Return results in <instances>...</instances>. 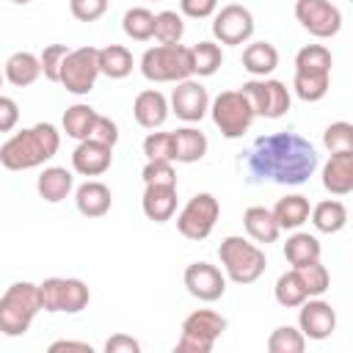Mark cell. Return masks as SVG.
<instances>
[{"label": "cell", "mask_w": 353, "mask_h": 353, "mask_svg": "<svg viewBox=\"0 0 353 353\" xmlns=\"http://www.w3.org/2000/svg\"><path fill=\"white\" fill-rule=\"evenodd\" d=\"M221 63H223L221 44H215V41H199V44L190 47V69H193V74L210 77V74H215L221 69Z\"/></svg>", "instance_id": "cell-31"}, {"label": "cell", "mask_w": 353, "mask_h": 353, "mask_svg": "<svg viewBox=\"0 0 353 353\" xmlns=\"http://www.w3.org/2000/svg\"><path fill=\"white\" fill-rule=\"evenodd\" d=\"M185 33V22L176 11H160L154 14V39L160 44H179Z\"/></svg>", "instance_id": "cell-38"}, {"label": "cell", "mask_w": 353, "mask_h": 353, "mask_svg": "<svg viewBox=\"0 0 353 353\" xmlns=\"http://www.w3.org/2000/svg\"><path fill=\"white\" fill-rule=\"evenodd\" d=\"M243 226H245V232H248V237L254 243H265V245L268 243H276L279 234H281L273 212L268 207H259V204H254V207H248L243 212Z\"/></svg>", "instance_id": "cell-25"}, {"label": "cell", "mask_w": 353, "mask_h": 353, "mask_svg": "<svg viewBox=\"0 0 353 353\" xmlns=\"http://www.w3.org/2000/svg\"><path fill=\"white\" fill-rule=\"evenodd\" d=\"M323 188L334 196L353 193V152H336L323 165Z\"/></svg>", "instance_id": "cell-18"}, {"label": "cell", "mask_w": 353, "mask_h": 353, "mask_svg": "<svg viewBox=\"0 0 353 353\" xmlns=\"http://www.w3.org/2000/svg\"><path fill=\"white\" fill-rule=\"evenodd\" d=\"M69 47L66 44H47L39 55V63H41V74L50 80V83H58L61 80V63L66 58Z\"/></svg>", "instance_id": "cell-41"}, {"label": "cell", "mask_w": 353, "mask_h": 353, "mask_svg": "<svg viewBox=\"0 0 353 353\" xmlns=\"http://www.w3.org/2000/svg\"><path fill=\"white\" fill-rule=\"evenodd\" d=\"M105 353H141V342L127 334H113L105 342Z\"/></svg>", "instance_id": "cell-48"}, {"label": "cell", "mask_w": 353, "mask_h": 353, "mask_svg": "<svg viewBox=\"0 0 353 353\" xmlns=\"http://www.w3.org/2000/svg\"><path fill=\"white\" fill-rule=\"evenodd\" d=\"M141 210L154 223L171 221L176 212V188L174 185H146L143 199H141Z\"/></svg>", "instance_id": "cell-20"}, {"label": "cell", "mask_w": 353, "mask_h": 353, "mask_svg": "<svg viewBox=\"0 0 353 353\" xmlns=\"http://www.w3.org/2000/svg\"><path fill=\"white\" fill-rule=\"evenodd\" d=\"M113 163V146L97 143L91 138L80 141L77 149L72 152V168L80 176H102Z\"/></svg>", "instance_id": "cell-16"}, {"label": "cell", "mask_w": 353, "mask_h": 353, "mask_svg": "<svg viewBox=\"0 0 353 353\" xmlns=\"http://www.w3.org/2000/svg\"><path fill=\"white\" fill-rule=\"evenodd\" d=\"M41 312V295L39 284L33 281H14L0 295V334L6 336H22L28 334L33 317Z\"/></svg>", "instance_id": "cell-3"}, {"label": "cell", "mask_w": 353, "mask_h": 353, "mask_svg": "<svg viewBox=\"0 0 353 353\" xmlns=\"http://www.w3.org/2000/svg\"><path fill=\"white\" fill-rule=\"evenodd\" d=\"M143 154L146 160H171L174 163V138L171 132H149L143 138Z\"/></svg>", "instance_id": "cell-42"}, {"label": "cell", "mask_w": 353, "mask_h": 353, "mask_svg": "<svg viewBox=\"0 0 353 353\" xmlns=\"http://www.w3.org/2000/svg\"><path fill=\"white\" fill-rule=\"evenodd\" d=\"M69 11L77 22H97L108 11V0H69Z\"/></svg>", "instance_id": "cell-44"}, {"label": "cell", "mask_w": 353, "mask_h": 353, "mask_svg": "<svg viewBox=\"0 0 353 353\" xmlns=\"http://www.w3.org/2000/svg\"><path fill=\"white\" fill-rule=\"evenodd\" d=\"M298 328L306 339H314V342H323L328 339L334 331H336V312L328 301H323L320 295L317 298H306L301 306H298Z\"/></svg>", "instance_id": "cell-14"}, {"label": "cell", "mask_w": 353, "mask_h": 353, "mask_svg": "<svg viewBox=\"0 0 353 353\" xmlns=\"http://www.w3.org/2000/svg\"><path fill=\"white\" fill-rule=\"evenodd\" d=\"M323 146L336 154V152H353V124L350 121H334L323 132Z\"/></svg>", "instance_id": "cell-40"}, {"label": "cell", "mask_w": 353, "mask_h": 353, "mask_svg": "<svg viewBox=\"0 0 353 353\" xmlns=\"http://www.w3.org/2000/svg\"><path fill=\"white\" fill-rule=\"evenodd\" d=\"M221 215V204L212 193H196L176 215V229L188 240H207Z\"/></svg>", "instance_id": "cell-10"}, {"label": "cell", "mask_w": 353, "mask_h": 353, "mask_svg": "<svg viewBox=\"0 0 353 353\" xmlns=\"http://www.w3.org/2000/svg\"><path fill=\"white\" fill-rule=\"evenodd\" d=\"M279 66V50L270 41H251L243 50V69L251 77H268Z\"/></svg>", "instance_id": "cell-26"}, {"label": "cell", "mask_w": 353, "mask_h": 353, "mask_svg": "<svg viewBox=\"0 0 353 353\" xmlns=\"http://www.w3.org/2000/svg\"><path fill=\"white\" fill-rule=\"evenodd\" d=\"M88 138H91V141H97V143H105V146H116V143H119V124H116L113 119H108V116H99V113H97V119H94V124H91Z\"/></svg>", "instance_id": "cell-45"}, {"label": "cell", "mask_w": 353, "mask_h": 353, "mask_svg": "<svg viewBox=\"0 0 353 353\" xmlns=\"http://www.w3.org/2000/svg\"><path fill=\"white\" fill-rule=\"evenodd\" d=\"M141 74L152 83H179L193 74L190 47L185 44H157L141 55Z\"/></svg>", "instance_id": "cell-5"}, {"label": "cell", "mask_w": 353, "mask_h": 353, "mask_svg": "<svg viewBox=\"0 0 353 353\" xmlns=\"http://www.w3.org/2000/svg\"><path fill=\"white\" fill-rule=\"evenodd\" d=\"M141 176H143V185H174L176 188V171L171 160H146Z\"/></svg>", "instance_id": "cell-43"}, {"label": "cell", "mask_w": 353, "mask_h": 353, "mask_svg": "<svg viewBox=\"0 0 353 353\" xmlns=\"http://www.w3.org/2000/svg\"><path fill=\"white\" fill-rule=\"evenodd\" d=\"M334 58L331 50L323 44H306L295 55V72H312V74H331Z\"/></svg>", "instance_id": "cell-35"}, {"label": "cell", "mask_w": 353, "mask_h": 353, "mask_svg": "<svg viewBox=\"0 0 353 353\" xmlns=\"http://www.w3.org/2000/svg\"><path fill=\"white\" fill-rule=\"evenodd\" d=\"M179 8L190 19H207V17L215 14L218 0H179Z\"/></svg>", "instance_id": "cell-46"}, {"label": "cell", "mask_w": 353, "mask_h": 353, "mask_svg": "<svg viewBox=\"0 0 353 353\" xmlns=\"http://www.w3.org/2000/svg\"><path fill=\"white\" fill-rule=\"evenodd\" d=\"M295 270H298V276H301V281H303L309 298L323 295V292L328 290V284H331V276H328L325 265H320V259L306 262V265H301V268H295Z\"/></svg>", "instance_id": "cell-39"}, {"label": "cell", "mask_w": 353, "mask_h": 353, "mask_svg": "<svg viewBox=\"0 0 353 353\" xmlns=\"http://www.w3.org/2000/svg\"><path fill=\"white\" fill-rule=\"evenodd\" d=\"M99 77V61H97V47H77L69 50L63 63H61V85L74 94V97H85L91 94L94 83Z\"/></svg>", "instance_id": "cell-9"}, {"label": "cell", "mask_w": 353, "mask_h": 353, "mask_svg": "<svg viewBox=\"0 0 353 353\" xmlns=\"http://www.w3.org/2000/svg\"><path fill=\"white\" fill-rule=\"evenodd\" d=\"M185 287L193 298L199 301H218L226 292V276L221 273V268L210 265V262H190L185 268Z\"/></svg>", "instance_id": "cell-15"}, {"label": "cell", "mask_w": 353, "mask_h": 353, "mask_svg": "<svg viewBox=\"0 0 353 353\" xmlns=\"http://www.w3.org/2000/svg\"><path fill=\"white\" fill-rule=\"evenodd\" d=\"M168 99L157 88H146L132 102V116L143 130H160L168 119Z\"/></svg>", "instance_id": "cell-17"}, {"label": "cell", "mask_w": 353, "mask_h": 353, "mask_svg": "<svg viewBox=\"0 0 353 353\" xmlns=\"http://www.w3.org/2000/svg\"><path fill=\"white\" fill-rule=\"evenodd\" d=\"M212 36L221 44H245L254 36V14L240 3L223 6L212 19Z\"/></svg>", "instance_id": "cell-12"}, {"label": "cell", "mask_w": 353, "mask_h": 353, "mask_svg": "<svg viewBox=\"0 0 353 353\" xmlns=\"http://www.w3.org/2000/svg\"><path fill=\"white\" fill-rule=\"evenodd\" d=\"M309 218H312V226L317 232L336 234V232H342L347 226V207L339 199H325V201H320V204L312 207Z\"/></svg>", "instance_id": "cell-27"}, {"label": "cell", "mask_w": 353, "mask_h": 353, "mask_svg": "<svg viewBox=\"0 0 353 353\" xmlns=\"http://www.w3.org/2000/svg\"><path fill=\"white\" fill-rule=\"evenodd\" d=\"M19 124V105L0 94V132H11Z\"/></svg>", "instance_id": "cell-47"}, {"label": "cell", "mask_w": 353, "mask_h": 353, "mask_svg": "<svg viewBox=\"0 0 353 353\" xmlns=\"http://www.w3.org/2000/svg\"><path fill=\"white\" fill-rule=\"evenodd\" d=\"M270 212H273L279 229H290V232H295V229H301V226L309 221L312 204H309L306 196H301V193H290V196H281Z\"/></svg>", "instance_id": "cell-23"}, {"label": "cell", "mask_w": 353, "mask_h": 353, "mask_svg": "<svg viewBox=\"0 0 353 353\" xmlns=\"http://www.w3.org/2000/svg\"><path fill=\"white\" fill-rule=\"evenodd\" d=\"M218 256L223 265V276L232 279L234 284H254L268 268L265 251L240 234L223 237L218 245Z\"/></svg>", "instance_id": "cell-4"}, {"label": "cell", "mask_w": 353, "mask_h": 353, "mask_svg": "<svg viewBox=\"0 0 353 353\" xmlns=\"http://www.w3.org/2000/svg\"><path fill=\"white\" fill-rule=\"evenodd\" d=\"M61 146V132L50 121H39L28 130L14 132L3 146H0V165L8 171H28L39 168L47 160L55 157Z\"/></svg>", "instance_id": "cell-2"}, {"label": "cell", "mask_w": 353, "mask_h": 353, "mask_svg": "<svg viewBox=\"0 0 353 353\" xmlns=\"http://www.w3.org/2000/svg\"><path fill=\"white\" fill-rule=\"evenodd\" d=\"M94 119H97V110H94L91 105H85V102H77V105H72V108L63 110L61 124H63V132H66L69 138H74V141H85L88 132H91Z\"/></svg>", "instance_id": "cell-32"}, {"label": "cell", "mask_w": 353, "mask_h": 353, "mask_svg": "<svg viewBox=\"0 0 353 353\" xmlns=\"http://www.w3.org/2000/svg\"><path fill=\"white\" fill-rule=\"evenodd\" d=\"M168 110L176 116V119H182V121H188V124H196V121H201L204 116H207V110H210V94H207V88L199 83V80H179L176 83V88L171 91V99H168Z\"/></svg>", "instance_id": "cell-13"}, {"label": "cell", "mask_w": 353, "mask_h": 353, "mask_svg": "<svg viewBox=\"0 0 353 353\" xmlns=\"http://www.w3.org/2000/svg\"><path fill=\"white\" fill-rule=\"evenodd\" d=\"M72 188H74V176H72V171H66L63 165H50V168H44V171L39 174V179H36L39 196H41L44 201H50V204L63 201V199L72 193Z\"/></svg>", "instance_id": "cell-22"}, {"label": "cell", "mask_w": 353, "mask_h": 353, "mask_svg": "<svg viewBox=\"0 0 353 353\" xmlns=\"http://www.w3.org/2000/svg\"><path fill=\"white\" fill-rule=\"evenodd\" d=\"M3 80H6V77H3V72H0V85H3Z\"/></svg>", "instance_id": "cell-51"}, {"label": "cell", "mask_w": 353, "mask_h": 353, "mask_svg": "<svg viewBox=\"0 0 353 353\" xmlns=\"http://www.w3.org/2000/svg\"><path fill=\"white\" fill-rule=\"evenodd\" d=\"M174 138V163H199L207 154V135L196 127H179L171 132Z\"/></svg>", "instance_id": "cell-24"}, {"label": "cell", "mask_w": 353, "mask_h": 353, "mask_svg": "<svg viewBox=\"0 0 353 353\" xmlns=\"http://www.w3.org/2000/svg\"><path fill=\"white\" fill-rule=\"evenodd\" d=\"M320 254H323L320 240L314 234H309V232H295L284 243V259L292 268H301L306 262H314V259H320Z\"/></svg>", "instance_id": "cell-29"}, {"label": "cell", "mask_w": 353, "mask_h": 353, "mask_svg": "<svg viewBox=\"0 0 353 353\" xmlns=\"http://www.w3.org/2000/svg\"><path fill=\"white\" fill-rule=\"evenodd\" d=\"M58 350H80V353H91L94 347L88 342H74V339H58L50 345V353H58Z\"/></svg>", "instance_id": "cell-49"}, {"label": "cell", "mask_w": 353, "mask_h": 353, "mask_svg": "<svg viewBox=\"0 0 353 353\" xmlns=\"http://www.w3.org/2000/svg\"><path fill=\"white\" fill-rule=\"evenodd\" d=\"M273 295H276L279 306H284V309H298V306L309 298V295H306V287H303V281H301V276H298L295 268L287 270V273H281V276L276 279Z\"/></svg>", "instance_id": "cell-33"}, {"label": "cell", "mask_w": 353, "mask_h": 353, "mask_svg": "<svg viewBox=\"0 0 353 353\" xmlns=\"http://www.w3.org/2000/svg\"><path fill=\"white\" fill-rule=\"evenodd\" d=\"M331 74H312V72H295L292 77V91L303 102H320L328 94Z\"/></svg>", "instance_id": "cell-36"}, {"label": "cell", "mask_w": 353, "mask_h": 353, "mask_svg": "<svg viewBox=\"0 0 353 353\" xmlns=\"http://www.w3.org/2000/svg\"><path fill=\"white\" fill-rule=\"evenodd\" d=\"M11 3H17V6H28L30 0H11Z\"/></svg>", "instance_id": "cell-50"}, {"label": "cell", "mask_w": 353, "mask_h": 353, "mask_svg": "<svg viewBox=\"0 0 353 353\" xmlns=\"http://www.w3.org/2000/svg\"><path fill=\"white\" fill-rule=\"evenodd\" d=\"M74 204H77V212L85 218H102L110 212L113 196H110V188L105 182L88 179L74 190Z\"/></svg>", "instance_id": "cell-19"}, {"label": "cell", "mask_w": 353, "mask_h": 353, "mask_svg": "<svg viewBox=\"0 0 353 353\" xmlns=\"http://www.w3.org/2000/svg\"><path fill=\"white\" fill-rule=\"evenodd\" d=\"M207 113L212 116V124L221 130V135L229 138V141L243 138V132H248L251 121L256 119L240 88L237 91H221L210 102V110Z\"/></svg>", "instance_id": "cell-7"}, {"label": "cell", "mask_w": 353, "mask_h": 353, "mask_svg": "<svg viewBox=\"0 0 353 353\" xmlns=\"http://www.w3.org/2000/svg\"><path fill=\"white\" fill-rule=\"evenodd\" d=\"M317 163V149L298 132H273L256 138L248 152L251 176L279 185H303L314 174Z\"/></svg>", "instance_id": "cell-1"}, {"label": "cell", "mask_w": 353, "mask_h": 353, "mask_svg": "<svg viewBox=\"0 0 353 353\" xmlns=\"http://www.w3.org/2000/svg\"><path fill=\"white\" fill-rule=\"evenodd\" d=\"M39 295H41V309L44 312H66V314H77L91 303V290L83 279H44L39 284Z\"/></svg>", "instance_id": "cell-8"}, {"label": "cell", "mask_w": 353, "mask_h": 353, "mask_svg": "<svg viewBox=\"0 0 353 353\" xmlns=\"http://www.w3.org/2000/svg\"><path fill=\"white\" fill-rule=\"evenodd\" d=\"M3 77L17 85V88H28L33 85L39 77H41V63H39V55L28 52V50H19L14 55H8L6 66H3Z\"/></svg>", "instance_id": "cell-21"}, {"label": "cell", "mask_w": 353, "mask_h": 353, "mask_svg": "<svg viewBox=\"0 0 353 353\" xmlns=\"http://www.w3.org/2000/svg\"><path fill=\"white\" fill-rule=\"evenodd\" d=\"M121 30L132 41H149V39H154V14L143 6L127 8L121 17Z\"/></svg>", "instance_id": "cell-34"}, {"label": "cell", "mask_w": 353, "mask_h": 353, "mask_svg": "<svg viewBox=\"0 0 353 353\" xmlns=\"http://www.w3.org/2000/svg\"><path fill=\"white\" fill-rule=\"evenodd\" d=\"M303 347H306V336L301 334V328H292V325H279L268 336L270 353H303Z\"/></svg>", "instance_id": "cell-37"}, {"label": "cell", "mask_w": 353, "mask_h": 353, "mask_svg": "<svg viewBox=\"0 0 353 353\" xmlns=\"http://www.w3.org/2000/svg\"><path fill=\"white\" fill-rule=\"evenodd\" d=\"M97 61H99V74L110 77V80H121L132 72L135 61L132 52L124 44H108L102 50H97Z\"/></svg>", "instance_id": "cell-28"}, {"label": "cell", "mask_w": 353, "mask_h": 353, "mask_svg": "<svg viewBox=\"0 0 353 353\" xmlns=\"http://www.w3.org/2000/svg\"><path fill=\"white\" fill-rule=\"evenodd\" d=\"M262 88H265V94H262V110H259V116H265V119H281L290 110V102H292L290 88L281 80H273V77L270 80L262 77Z\"/></svg>", "instance_id": "cell-30"}, {"label": "cell", "mask_w": 353, "mask_h": 353, "mask_svg": "<svg viewBox=\"0 0 353 353\" xmlns=\"http://www.w3.org/2000/svg\"><path fill=\"white\" fill-rule=\"evenodd\" d=\"M226 331V317L212 309H196L182 320V336L174 345L176 353H210L215 339Z\"/></svg>", "instance_id": "cell-6"}, {"label": "cell", "mask_w": 353, "mask_h": 353, "mask_svg": "<svg viewBox=\"0 0 353 353\" xmlns=\"http://www.w3.org/2000/svg\"><path fill=\"white\" fill-rule=\"evenodd\" d=\"M295 19L317 39H331L342 28V11L331 0H295Z\"/></svg>", "instance_id": "cell-11"}]
</instances>
